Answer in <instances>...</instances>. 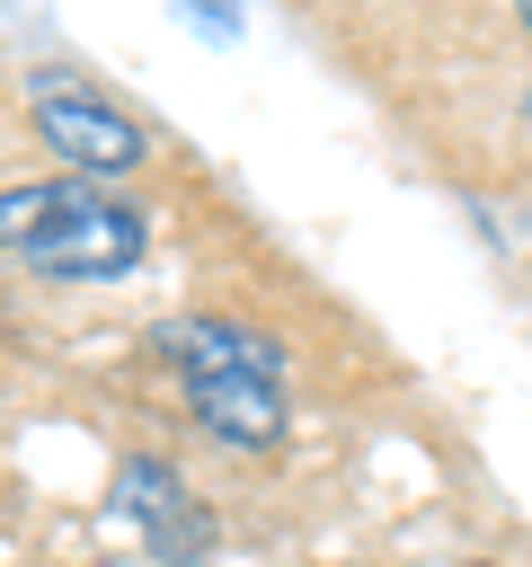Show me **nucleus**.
Listing matches in <instances>:
<instances>
[{"mask_svg": "<svg viewBox=\"0 0 532 567\" xmlns=\"http://www.w3.org/2000/svg\"><path fill=\"white\" fill-rule=\"evenodd\" d=\"M0 257L44 284H115L151 257V213L98 177H18L0 186Z\"/></svg>", "mask_w": 532, "mask_h": 567, "instance_id": "1", "label": "nucleus"}, {"mask_svg": "<svg viewBox=\"0 0 532 567\" xmlns=\"http://www.w3.org/2000/svg\"><path fill=\"white\" fill-rule=\"evenodd\" d=\"M160 354L195 408V425L231 452H275L284 425H293V390H284V346L248 319H168L160 328Z\"/></svg>", "mask_w": 532, "mask_h": 567, "instance_id": "2", "label": "nucleus"}, {"mask_svg": "<svg viewBox=\"0 0 532 567\" xmlns=\"http://www.w3.org/2000/svg\"><path fill=\"white\" fill-rule=\"evenodd\" d=\"M27 124H35V142H44L71 177H98V186H106V177H133V168L151 159V133H142L89 71H62V62L27 80Z\"/></svg>", "mask_w": 532, "mask_h": 567, "instance_id": "3", "label": "nucleus"}, {"mask_svg": "<svg viewBox=\"0 0 532 567\" xmlns=\"http://www.w3.org/2000/svg\"><path fill=\"white\" fill-rule=\"evenodd\" d=\"M115 487H124V523H133L168 567H195V558L213 549V523L195 514V496L177 487V470H168V461H124V478H115Z\"/></svg>", "mask_w": 532, "mask_h": 567, "instance_id": "4", "label": "nucleus"}, {"mask_svg": "<svg viewBox=\"0 0 532 567\" xmlns=\"http://www.w3.org/2000/svg\"><path fill=\"white\" fill-rule=\"evenodd\" d=\"M177 18L204 35H239V0H177Z\"/></svg>", "mask_w": 532, "mask_h": 567, "instance_id": "5", "label": "nucleus"}, {"mask_svg": "<svg viewBox=\"0 0 532 567\" xmlns=\"http://www.w3.org/2000/svg\"><path fill=\"white\" fill-rule=\"evenodd\" d=\"M461 567H497V558H461Z\"/></svg>", "mask_w": 532, "mask_h": 567, "instance_id": "6", "label": "nucleus"}, {"mask_svg": "<svg viewBox=\"0 0 532 567\" xmlns=\"http://www.w3.org/2000/svg\"><path fill=\"white\" fill-rule=\"evenodd\" d=\"M523 35H532V0H523Z\"/></svg>", "mask_w": 532, "mask_h": 567, "instance_id": "7", "label": "nucleus"}]
</instances>
